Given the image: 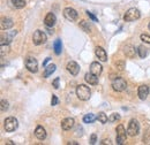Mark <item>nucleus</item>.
I'll return each instance as SVG.
<instances>
[{
  "mask_svg": "<svg viewBox=\"0 0 150 145\" xmlns=\"http://www.w3.org/2000/svg\"><path fill=\"white\" fill-rule=\"evenodd\" d=\"M76 96H77V98H79L80 100L87 101V100H89L90 97H91V90H90V88L87 87L86 84H80V85H77V88H76Z\"/></svg>",
  "mask_w": 150,
  "mask_h": 145,
  "instance_id": "f257e3e1",
  "label": "nucleus"
},
{
  "mask_svg": "<svg viewBox=\"0 0 150 145\" xmlns=\"http://www.w3.org/2000/svg\"><path fill=\"white\" fill-rule=\"evenodd\" d=\"M19 127V122L14 116H8L4 121V128L7 132H13Z\"/></svg>",
  "mask_w": 150,
  "mask_h": 145,
  "instance_id": "f03ea898",
  "label": "nucleus"
},
{
  "mask_svg": "<svg viewBox=\"0 0 150 145\" xmlns=\"http://www.w3.org/2000/svg\"><path fill=\"white\" fill-rule=\"evenodd\" d=\"M140 132V125L137 122V120L132 119L128 123V128H127V135L131 137H135L137 136Z\"/></svg>",
  "mask_w": 150,
  "mask_h": 145,
  "instance_id": "7ed1b4c3",
  "label": "nucleus"
},
{
  "mask_svg": "<svg viewBox=\"0 0 150 145\" xmlns=\"http://www.w3.org/2000/svg\"><path fill=\"white\" fill-rule=\"evenodd\" d=\"M140 16H141V13H140V11L137 8H129L125 13L124 20H125V22H133L135 20H139Z\"/></svg>",
  "mask_w": 150,
  "mask_h": 145,
  "instance_id": "20e7f679",
  "label": "nucleus"
},
{
  "mask_svg": "<svg viewBox=\"0 0 150 145\" xmlns=\"http://www.w3.org/2000/svg\"><path fill=\"white\" fill-rule=\"evenodd\" d=\"M112 88L114 91L117 92H122V91L126 90L127 88V83L124 78L121 77H117V78H113L112 80Z\"/></svg>",
  "mask_w": 150,
  "mask_h": 145,
  "instance_id": "39448f33",
  "label": "nucleus"
},
{
  "mask_svg": "<svg viewBox=\"0 0 150 145\" xmlns=\"http://www.w3.org/2000/svg\"><path fill=\"white\" fill-rule=\"evenodd\" d=\"M24 65H25V68L30 72L35 74V72H38V62L34 56H28L24 61Z\"/></svg>",
  "mask_w": 150,
  "mask_h": 145,
  "instance_id": "423d86ee",
  "label": "nucleus"
},
{
  "mask_svg": "<svg viewBox=\"0 0 150 145\" xmlns=\"http://www.w3.org/2000/svg\"><path fill=\"white\" fill-rule=\"evenodd\" d=\"M46 39H47V37H46V34H45L44 31H42V30H36V31L34 32L33 42H34L35 45L38 46V45L44 44V43L46 42Z\"/></svg>",
  "mask_w": 150,
  "mask_h": 145,
  "instance_id": "0eeeda50",
  "label": "nucleus"
},
{
  "mask_svg": "<svg viewBox=\"0 0 150 145\" xmlns=\"http://www.w3.org/2000/svg\"><path fill=\"white\" fill-rule=\"evenodd\" d=\"M115 131H117V144L121 145L124 144L125 142H126V135H127V132H126V130H125V128L122 125H119L117 129H115Z\"/></svg>",
  "mask_w": 150,
  "mask_h": 145,
  "instance_id": "6e6552de",
  "label": "nucleus"
},
{
  "mask_svg": "<svg viewBox=\"0 0 150 145\" xmlns=\"http://www.w3.org/2000/svg\"><path fill=\"white\" fill-rule=\"evenodd\" d=\"M62 14H64V18H66V20H68V21H71V22H74L79 18V13L75 11L74 8H72V7H66L64 9Z\"/></svg>",
  "mask_w": 150,
  "mask_h": 145,
  "instance_id": "1a4fd4ad",
  "label": "nucleus"
},
{
  "mask_svg": "<svg viewBox=\"0 0 150 145\" xmlns=\"http://www.w3.org/2000/svg\"><path fill=\"white\" fill-rule=\"evenodd\" d=\"M149 92H150L149 87L146 85V84H142V85H140L139 89H137V96H139V98H140L141 100H146L147 97H148V94H149Z\"/></svg>",
  "mask_w": 150,
  "mask_h": 145,
  "instance_id": "9d476101",
  "label": "nucleus"
},
{
  "mask_svg": "<svg viewBox=\"0 0 150 145\" xmlns=\"http://www.w3.org/2000/svg\"><path fill=\"white\" fill-rule=\"evenodd\" d=\"M16 35V31H12L11 34L9 32H6V34H1V38H0V44L1 45H9V43L12 42L13 37Z\"/></svg>",
  "mask_w": 150,
  "mask_h": 145,
  "instance_id": "9b49d317",
  "label": "nucleus"
},
{
  "mask_svg": "<svg viewBox=\"0 0 150 145\" xmlns=\"http://www.w3.org/2000/svg\"><path fill=\"white\" fill-rule=\"evenodd\" d=\"M66 69H67L68 72H71L73 76H76L79 74V72H80V66L75 61H69L67 63V66H66Z\"/></svg>",
  "mask_w": 150,
  "mask_h": 145,
  "instance_id": "f8f14e48",
  "label": "nucleus"
},
{
  "mask_svg": "<svg viewBox=\"0 0 150 145\" xmlns=\"http://www.w3.org/2000/svg\"><path fill=\"white\" fill-rule=\"evenodd\" d=\"M95 54L98 58V60H100V61H103V62H105V61L108 60V53H106V51H105L102 46H97V47L95 49Z\"/></svg>",
  "mask_w": 150,
  "mask_h": 145,
  "instance_id": "ddd939ff",
  "label": "nucleus"
},
{
  "mask_svg": "<svg viewBox=\"0 0 150 145\" xmlns=\"http://www.w3.org/2000/svg\"><path fill=\"white\" fill-rule=\"evenodd\" d=\"M57 22V18L53 13H47L46 16L44 18V24L47 27V28H52Z\"/></svg>",
  "mask_w": 150,
  "mask_h": 145,
  "instance_id": "4468645a",
  "label": "nucleus"
},
{
  "mask_svg": "<svg viewBox=\"0 0 150 145\" xmlns=\"http://www.w3.org/2000/svg\"><path fill=\"white\" fill-rule=\"evenodd\" d=\"M75 125V120L73 118H66V119H64L62 121H61V128H62V130H71L72 128L74 127Z\"/></svg>",
  "mask_w": 150,
  "mask_h": 145,
  "instance_id": "2eb2a0df",
  "label": "nucleus"
},
{
  "mask_svg": "<svg viewBox=\"0 0 150 145\" xmlns=\"http://www.w3.org/2000/svg\"><path fill=\"white\" fill-rule=\"evenodd\" d=\"M102 72H103V67H102V65L98 61L91 62V65H90V72H93L96 76H100Z\"/></svg>",
  "mask_w": 150,
  "mask_h": 145,
  "instance_id": "dca6fc26",
  "label": "nucleus"
},
{
  "mask_svg": "<svg viewBox=\"0 0 150 145\" xmlns=\"http://www.w3.org/2000/svg\"><path fill=\"white\" fill-rule=\"evenodd\" d=\"M13 25H14V22H13L12 18H1V22H0V28H1V30H8V29H11Z\"/></svg>",
  "mask_w": 150,
  "mask_h": 145,
  "instance_id": "f3484780",
  "label": "nucleus"
},
{
  "mask_svg": "<svg viewBox=\"0 0 150 145\" xmlns=\"http://www.w3.org/2000/svg\"><path fill=\"white\" fill-rule=\"evenodd\" d=\"M84 80H86V82H87L88 84H90V85H97V84H98V76L94 75L93 72H87V74L84 75Z\"/></svg>",
  "mask_w": 150,
  "mask_h": 145,
  "instance_id": "a211bd4d",
  "label": "nucleus"
},
{
  "mask_svg": "<svg viewBox=\"0 0 150 145\" xmlns=\"http://www.w3.org/2000/svg\"><path fill=\"white\" fill-rule=\"evenodd\" d=\"M35 136L37 137L39 141H44L46 138V130L42 126H38L35 129Z\"/></svg>",
  "mask_w": 150,
  "mask_h": 145,
  "instance_id": "6ab92c4d",
  "label": "nucleus"
},
{
  "mask_svg": "<svg viewBox=\"0 0 150 145\" xmlns=\"http://www.w3.org/2000/svg\"><path fill=\"white\" fill-rule=\"evenodd\" d=\"M136 51H137V50H135V47L132 46V45H126V46H125V50H124V52H125L126 56L129 58V59H133V58L135 56Z\"/></svg>",
  "mask_w": 150,
  "mask_h": 145,
  "instance_id": "aec40b11",
  "label": "nucleus"
},
{
  "mask_svg": "<svg viewBox=\"0 0 150 145\" xmlns=\"http://www.w3.org/2000/svg\"><path fill=\"white\" fill-rule=\"evenodd\" d=\"M56 68L57 66L54 65V63H51V65H49V66H46L45 67V72H44V77H49L50 75H52L53 72H56Z\"/></svg>",
  "mask_w": 150,
  "mask_h": 145,
  "instance_id": "412c9836",
  "label": "nucleus"
},
{
  "mask_svg": "<svg viewBox=\"0 0 150 145\" xmlns=\"http://www.w3.org/2000/svg\"><path fill=\"white\" fill-rule=\"evenodd\" d=\"M79 25H80V28H81L83 31H86V32H90V31H91V24H90L88 21H86V20H82Z\"/></svg>",
  "mask_w": 150,
  "mask_h": 145,
  "instance_id": "4be33fe9",
  "label": "nucleus"
},
{
  "mask_svg": "<svg viewBox=\"0 0 150 145\" xmlns=\"http://www.w3.org/2000/svg\"><path fill=\"white\" fill-rule=\"evenodd\" d=\"M53 50H54V53L57 55H59L61 53V50H62V44H61V40L60 39H56L54 43H53Z\"/></svg>",
  "mask_w": 150,
  "mask_h": 145,
  "instance_id": "5701e85b",
  "label": "nucleus"
},
{
  "mask_svg": "<svg viewBox=\"0 0 150 145\" xmlns=\"http://www.w3.org/2000/svg\"><path fill=\"white\" fill-rule=\"evenodd\" d=\"M137 53L140 55V58H146L147 55H148V49L146 47V46H143V45H140L139 47H137Z\"/></svg>",
  "mask_w": 150,
  "mask_h": 145,
  "instance_id": "b1692460",
  "label": "nucleus"
},
{
  "mask_svg": "<svg viewBox=\"0 0 150 145\" xmlns=\"http://www.w3.org/2000/svg\"><path fill=\"white\" fill-rule=\"evenodd\" d=\"M96 119H97V118L95 116V114L89 113V114H86V115L83 116V122H84V123H93Z\"/></svg>",
  "mask_w": 150,
  "mask_h": 145,
  "instance_id": "393cba45",
  "label": "nucleus"
},
{
  "mask_svg": "<svg viewBox=\"0 0 150 145\" xmlns=\"http://www.w3.org/2000/svg\"><path fill=\"white\" fill-rule=\"evenodd\" d=\"M11 2L18 9H21V8H23L25 6V0H11Z\"/></svg>",
  "mask_w": 150,
  "mask_h": 145,
  "instance_id": "a878e982",
  "label": "nucleus"
},
{
  "mask_svg": "<svg viewBox=\"0 0 150 145\" xmlns=\"http://www.w3.org/2000/svg\"><path fill=\"white\" fill-rule=\"evenodd\" d=\"M97 119H98V121H99L100 123H103V125H105V123L109 121V118H108V116H106V114H105V113H103V112H99V113H98Z\"/></svg>",
  "mask_w": 150,
  "mask_h": 145,
  "instance_id": "bb28decb",
  "label": "nucleus"
},
{
  "mask_svg": "<svg viewBox=\"0 0 150 145\" xmlns=\"http://www.w3.org/2000/svg\"><path fill=\"white\" fill-rule=\"evenodd\" d=\"M142 142H143V144H149L150 143V128L147 129V131L144 132L143 138H142Z\"/></svg>",
  "mask_w": 150,
  "mask_h": 145,
  "instance_id": "cd10ccee",
  "label": "nucleus"
},
{
  "mask_svg": "<svg viewBox=\"0 0 150 145\" xmlns=\"http://www.w3.org/2000/svg\"><path fill=\"white\" fill-rule=\"evenodd\" d=\"M120 120V115L118 113H112L110 116H109V121L110 122H117Z\"/></svg>",
  "mask_w": 150,
  "mask_h": 145,
  "instance_id": "c85d7f7f",
  "label": "nucleus"
},
{
  "mask_svg": "<svg viewBox=\"0 0 150 145\" xmlns=\"http://www.w3.org/2000/svg\"><path fill=\"white\" fill-rule=\"evenodd\" d=\"M9 107V104H8V101L7 100H1V112H6L7 109Z\"/></svg>",
  "mask_w": 150,
  "mask_h": 145,
  "instance_id": "c756f323",
  "label": "nucleus"
},
{
  "mask_svg": "<svg viewBox=\"0 0 150 145\" xmlns=\"http://www.w3.org/2000/svg\"><path fill=\"white\" fill-rule=\"evenodd\" d=\"M140 38H141V40H142V42H144V43H147V44H150V36L149 35H147V34H142Z\"/></svg>",
  "mask_w": 150,
  "mask_h": 145,
  "instance_id": "7c9ffc66",
  "label": "nucleus"
},
{
  "mask_svg": "<svg viewBox=\"0 0 150 145\" xmlns=\"http://www.w3.org/2000/svg\"><path fill=\"white\" fill-rule=\"evenodd\" d=\"M115 67H117L119 70H124V68H125V62H124V61H118V62H115Z\"/></svg>",
  "mask_w": 150,
  "mask_h": 145,
  "instance_id": "2f4dec72",
  "label": "nucleus"
},
{
  "mask_svg": "<svg viewBox=\"0 0 150 145\" xmlns=\"http://www.w3.org/2000/svg\"><path fill=\"white\" fill-rule=\"evenodd\" d=\"M58 103H59L58 97H57L56 94H53V96H52V99H51V105H52V106H56Z\"/></svg>",
  "mask_w": 150,
  "mask_h": 145,
  "instance_id": "473e14b6",
  "label": "nucleus"
},
{
  "mask_svg": "<svg viewBox=\"0 0 150 145\" xmlns=\"http://www.w3.org/2000/svg\"><path fill=\"white\" fill-rule=\"evenodd\" d=\"M59 81H60V78H59V77H57L56 80L52 82V87H53L54 89H58V88H59Z\"/></svg>",
  "mask_w": 150,
  "mask_h": 145,
  "instance_id": "72a5a7b5",
  "label": "nucleus"
},
{
  "mask_svg": "<svg viewBox=\"0 0 150 145\" xmlns=\"http://www.w3.org/2000/svg\"><path fill=\"white\" fill-rule=\"evenodd\" d=\"M87 15H88V16H89V18H91V20H93V21H94V22H97V21H98V20H97V18H96V16H95L94 14H93V13H90V12H89V11H87Z\"/></svg>",
  "mask_w": 150,
  "mask_h": 145,
  "instance_id": "f704fd0d",
  "label": "nucleus"
},
{
  "mask_svg": "<svg viewBox=\"0 0 150 145\" xmlns=\"http://www.w3.org/2000/svg\"><path fill=\"white\" fill-rule=\"evenodd\" d=\"M96 142H97V136H96V134H93L90 137V144H95Z\"/></svg>",
  "mask_w": 150,
  "mask_h": 145,
  "instance_id": "c9c22d12",
  "label": "nucleus"
},
{
  "mask_svg": "<svg viewBox=\"0 0 150 145\" xmlns=\"http://www.w3.org/2000/svg\"><path fill=\"white\" fill-rule=\"evenodd\" d=\"M100 144H102V145H105V144L111 145L112 143H111V141H110V139H103V141L100 142Z\"/></svg>",
  "mask_w": 150,
  "mask_h": 145,
  "instance_id": "e433bc0d",
  "label": "nucleus"
},
{
  "mask_svg": "<svg viewBox=\"0 0 150 145\" xmlns=\"http://www.w3.org/2000/svg\"><path fill=\"white\" fill-rule=\"evenodd\" d=\"M50 59H51V58H46V59H45V61L43 62V67H46V63L50 61Z\"/></svg>",
  "mask_w": 150,
  "mask_h": 145,
  "instance_id": "4c0bfd02",
  "label": "nucleus"
},
{
  "mask_svg": "<svg viewBox=\"0 0 150 145\" xmlns=\"http://www.w3.org/2000/svg\"><path fill=\"white\" fill-rule=\"evenodd\" d=\"M67 144H68V145H71V144H72V145H79L76 142H69V143H67Z\"/></svg>",
  "mask_w": 150,
  "mask_h": 145,
  "instance_id": "58836bf2",
  "label": "nucleus"
},
{
  "mask_svg": "<svg viewBox=\"0 0 150 145\" xmlns=\"http://www.w3.org/2000/svg\"><path fill=\"white\" fill-rule=\"evenodd\" d=\"M148 27H149V30H150V22H149V25H148Z\"/></svg>",
  "mask_w": 150,
  "mask_h": 145,
  "instance_id": "ea45409f",
  "label": "nucleus"
},
{
  "mask_svg": "<svg viewBox=\"0 0 150 145\" xmlns=\"http://www.w3.org/2000/svg\"><path fill=\"white\" fill-rule=\"evenodd\" d=\"M149 89H150V88H149Z\"/></svg>",
  "mask_w": 150,
  "mask_h": 145,
  "instance_id": "a19ab883",
  "label": "nucleus"
}]
</instances>
